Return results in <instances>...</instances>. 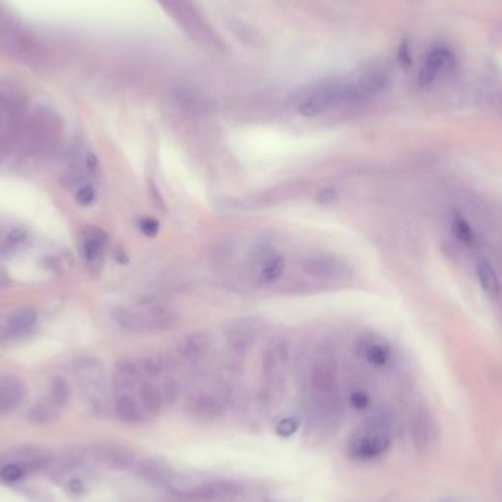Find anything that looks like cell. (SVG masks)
<instances>
[{
    "instance_id": "cell-17",
    "label": "cell",
    "mask_w": 502,
    "mask_h": 502,
    "mask_svg": "<svg viewBox=\"0 0 502 502\" xmlns=\"http://www.w3.org/2000/svg\"><path fill=\"white\" fill-rule=\"evenodd\" d=\"M108 245V234L97 226H87L83 231L81 253L90 263L99 260Z\"/></svg>"
},
{
    "instance_id": "cell-36",
    "label": "cell",
    "mask_w": 502,
    "mask_h": 502,
    "mask_svg": "<svg viewBox=\"0 0 502 502\" xmlns=\"http://www.w3.org/2000/svg\"><path fill=\"white\" fill-rule=\"evenodd\" d=\"M316 203L322 204V206H329V204H334L338 200V191L334 188H323L316 194Z\"/></svg>"
},
{
    "instance_id": "cell-24",
    "label": "cell",
    "mask_w": 502,
    "mask_h": 502,
    "mask_svg": "<svg viewBox=\"0 0 502 502\" xmlns=\"http://www.w3.org/2000/svg\"><path fill=\"white\" fill-rule=\"evenodd\" d=\"M283 270H285V257L281 254L270 256L265 260V265L260 269L259 282L263 285L275 283L283 275Z\"/></svg>"
},
{
    "instance_id": "cell-29",
    "label": "cell",
    "mask_w": 502,
    "mask_h": 502,
    "mask_svg": "<svg viewBox=\"0 0 502 502\" xmlns=\"http://www.w3.org/2000/svg\"><path fill=\"white\" fill-rule=\"evenodd\" d=\"M140 369L143 373L156 378V376L162 374L165 370H168V359L162 356H147L140 363Z\"/></svg>"
},
{
    "instance_id": "cell-26",
    "label": "cell",
    "mask_w": 502,
    "mask_h": 502,
    "mask_svg": "<svg viewBox=\"0 0 502 502\" xmlns=\"http://www.w3.org/2000/svg\"><path fill=\"white\" fill-rule=\"evenodd\" d=\"M49 394H50V399L56 405L65 407L71 399L70 383H68L66 379L62 378V376H53L49 383Z\"/></svg>"
},
{
    "instance_id": "cell-23",
    "label": "cell",
    "mask_w": 502,
    "mask_h": 502,
    "mask_svg": "<svg viewBox=\"0 0 502 502\" xmlns=\"http://www.w3.org/2000/svg\"><path fill=\"white\" fill-rule=\"evenodd\" d=\"M37 322V313L32 309H19L9 319V332L12 335L27 334Z\"/></svg>"
},
{
    "instance_id": "cell-12",
    "label": "cell",
    "mask_w": 502,
    "mask_h": 502,
    "mask_svg": "<svg viewBox=\"0 0 502 502\" xmlns=\"http://www.w3.org/2000/svg\"><path fill=\"white\" fill-rule=\"evenodd\" d=\"M185 410L192 419L201 421L218 420L223 414V405L219 399L209 394H196L190 396Z\"/></svg>"
},
{
    "instance_id": "cell-11",
    "label": "cell",
    "mask_w": 502,
    "mask_h": 502,
    "mask_svg": "<svg viewBox=\"0 0 502 502\" xmlns=\"http://www.w3.org/2000/svg\"><path fill=\"white\" fill-rule=\"evenodd\" d=\"M410 435L414 447L420 451H426L435 441V423L432 416L425 408H417L410 419Z\"/></svg>"
},
{
    "instance_id": "cell-7",
    "label": "cell",
    "mask_w": 502,
    "mask_h": 502,
    "mask_svg": "<svg viewBox=\"0 0 502 502\" xmlns=\"http://www.w3.org/2000/svg\"><path fill=\"white\" fill-rule=\"evenodd\" d=\"M93 457L101 465L118 472L134 469V465L137 464L135 452L128 447H122V445H96L93 448Z\"/></svg>"
},
{
    "instance_id": "cell-1",
    "label": "cell",
    "mask_w": 502,
    "mask_h": 502,
    "mask_svg": "<svg viewBox=\"0 0 502 502\" xmlns=\"http://www.w3.org/2000/svg\"><path fill=\"white\" fill-rule=\"evenodd\" d=\"M391 425L390 414L385 412L374 413L350 439V454L357 460L381 457L391 447Z\"/></svg>"
},
{
    "instance_id": "cell-25",
    "label": "cell",
    "mask_w": 502,
    "mask_h": 502,
    "mask_svg": "<svg viewBox=\"0 0 502 502\" xmlns=\"http://www.w3.org/2000/svg\"><path fill=\"white\" fill-rule=\"evenodd\" d=\"M58 405H56L52 399L50 401H39L36 405H32L28 419L31 423L43 425V423H50L56 417H58Z\"/></svg>"
},
{
    "instance_id": "cell-19",
    "label": "cell",
    "mask_w": 502,
    "mask_h": 502,
    "mask_svg": "<svg viewBox=\"0 0 502 502\" xmlns=\"http://www.w3.org/2000/svg\"><path fill=\"white\" fill-rule=\"evenodd\" d=\"M115 414L125 425H140L144 420L141 404L130 394H121L115 399Z\"/></svg>"
},
{
    "instance_id": "cell-5",
    "label": "cell",
    "mask_w": 502,
    "mask_h": 502,
    "mask_svg": "<svg viewBox=\"0 0 502 502\" xmlns=\"http://www.w3.org/2000/svg\"><path fill=\"white\" fill-rule=\"evenodd\" d=\"M238 490L239 489L234 482L212 481L184 489L174 488L172 492L182 502H214L235 496Z\"/></svg>"
},
{
    "instance_id": "cell-28",
    "label": "cell",
    "mask_w": 502,
    "mask_h": 502,
    "mask_svg": "<svg viewBox=\"0 0 502 502\" xmlns=\"http://www.w3.org/2000/svg\"><path fill=\"white\" fill-rule=\"evenodd\" d=\"M28 465L21 463H10L0 467V481L5 483H17L28 474Z\"/></svg>"
},
{
    "instance_id": "cell-37",
    "label": "cell",
    "mask_w": 502,
    "mask_h": 502,
    "mask_svg": "<svg viewBox=\"0 0 502 502\" xmlns=\"http://www.w3.org/2000/svg\"><path fill=\"white\" fill-rule=\"evenodd\" d=\"M84 165L90 172H96L99 169V157L93 152H87L84 156Z\"/></svg>"
},
{
    "instance_id": "cell-15",
    "label": "cell",
    "mask_w": 502,
    "mask_h": 502,
    "mask_svg": "<svg viewBox=\"0 0 502 502\" xmlns=\"http://www.w3.org/2000/svg\"><path fill=\"white\" fill-rule=\"evenodd\" d=\"M112 319L115 323L130 334H150L144 312L131 309V307H115L112 310Z\"/></svg>"
},
{
    "instance_id": "cell-22",
    "label": "cell",
    "mask_w": 502,
    "mask_h": 502,
    "mask_svg": "<svg viewBox=\"0 0 502 502\" xmlns=\"http://www.w3.org/2000/svg\"><path fill=\"white\" fill-rule=\"evenodd\" d=\"M477 281L481 283L482 290L490 297H495L501 292V282L495 269L490 266L486 260H481L476 265Z\"/></svg>"
},
{
    "instance_id": "cell-13",
    "label": "cell",
    "mask_w": 502,
    "mask_h": 502,
    "mask_svg": "<svg viewBox=\"0 0 502 502\" xmlns=\"http://www.w3.org/2000/svg\"><path fill=\"white\" fill-rule=\"evenodd\" d=\"M354 352L366 359L372 366L382 368L391 359V350L385 342L370 335H361L354 342Z\"/></svg>"
},
{
    "instance_id": "cell-32",
    "label": "cell",
    "mask_w": 502,
    "mask_h": 502,
    "mask_svg": "<svg viewBox=\"0 0 502 502\" xmlns=\"http://www.w3.org/2000/svg\"><path fill=\"white\" fill-rule=\"evenodd\" d=\"M163 398L168 404H174L178 401L181 395V385L175 378H168L163 383Z\"/></svg>"
},
{
    "instance_id": "cell-20",
    "label": "cell",
    "mask_w": 502,
    "mask_h": 502,
    "mask_svg": "<svg viewBox=\"0 0 502 502\" xmlns=\"http://www.w3.org/2000/svg\"><path fill=\"white\" fill-rule=\"evenodd\" d=\"M139 396H140V404L145 414L157 416L162 412L165 398L162 391L159 390L153 382L143 381L139 386Z\"/></svg>"
},
{
    "instance_id": "cell-38",
    "label": "cell",
    "mask_w": 502,
    "mask_h": 502,
    "mask_svg": "<svg viewBox=\"0 0 502 502\" xmlns=\"http://www.w3.org/2000/svg\"><path fill=\"white\" fill-rule=\"evenodd\" d=\"M398 58H399V62H401L403 66L412 65V53H410V49H408V44L407 43H403L401 48H399Z\"/></svg>"
},
{
    "instance_id": "cell-16",
    "label": "cell",
    "mask_w": 502,
    "mask_h": 502,
    "mask_svg": "<svg viewBox=\"0 0 502 502\" xmlns=\"http://www.w3.org/2000/svg\"><path fill=\"white\" fill-rule=\"evenodd\" d=\"M213 338L209 332H192L179 342L178 354L187 360H199L210 351Z\"/></svg>"
},
{
    "instance_id": "cell-8",
    "label": "cell",
    "mask_w": 502,
    "mask_h": 502,
    "mask_svg": "<svg viewBox=\"0 0 502 502\" xmlns=\"http://www.w3.org/2000/svg\"><path fill=\"white\" fill-rule=\"evenodd\" d=\"M137 477L153 488H163L172 483L174 472L162 457H145L134 465Z\"/></svg>"
},
{
    "instance_id": "cell-21",
    "label": "cell",
    "mask_w": 502,
    "mask_h": 502,
    "mask_svg": "<svg viewBox=\"0 0 502 502\" xmlns=\"http://www.w3.org/2000/svg\"><path fill=\"white\" fill-rule=\"evenodd\" d=\"M26 396V386L15 378L0 379V410H12Z\"/></svg>"
},
{
    "instance_id": "cell-31",
    "label": "cell",
    "mask_w": 502,
    "mask_h": 502,
    "mask_svg": "<svg viewBox=\"0 0 502 502\" xmlns=\"http://www.w3.org/2000/svg\"><path fill=\"white\" fill-rule=\"evenodd\" d=\"M97 199V194H96V190L91 187V185H83L79 187L77 194H75V200L77 203L79 204V206L83 208H88V206H93L94 201Z\"/></svg>"
},
{
    "instance_id": "cell-2",
    "label": "cell",
    "mask_w": 502,
    "mask_h": 502,
    "mask_svg": "<svg viewBox=\"0 0 502 502\" xmlns=\"http://www.w3.org/2000/svg\"><path fill=\"white\" fill-rule=\"evenodd\" d=\"M310 386L319 413L335 416L341 410L338 390V373L332 360L322 357L316 361L310 372Z\"/></svg>"
},
{
    "instance_id": "cell-6",
    "label": "cell",
    "mask_w": 502,
    "mask_h": 502,
    "mask_svg": "<svg viewBox=\"0 0 502 502\" xmlns=\"http://www.w3.org/2000/svg\"><path fill=\"white\" fill-rule=\"evenodd\" d=\"M454 62H455V56L448 48L438 46V48L430 49V52L426 54L425 62H423V65H421L419 75H417L419 86L423 88L432 86L442 72L452 68Z\"/></svg>"
},
{
    "instance_id": "cell-14",
    "label": "cell",
    "mask_w": 502,
    "mask_h": 502,
    "mask_svg": "<svg viewBox=\"0 0 502 502\" xmlns=\"http://www.w3.org/2000/svg\"><path fill=\"white\" fill-rule=\"evenodd\" d=\"M143 372L140 369V364L132 360H119L113 370V385L121 394H127V391L134 390V388L140 386Z\"/></svg>"
},
{
    "instance_id": "cell-9",
    "label": "cell",
    "mask_w": 502,
    "mask_h": 502,
    "mask_svg": "<svg viewBox=\"0 0 502 502\" xmlns=\"http://www.w3.org/2000/svg\"><path fill=\"white\" fill-rule=\"evenodd\" d=\"M305 275L317 279H335L344 275L345 263L338 256L329 253H316L307 256L301 263Z\"/></svg>"
},
{
    "instance_id": "cell-4",
    "label": "cell",
    "mask_w": 502,
    "mask_h": 502,
    "mask_svg": "<svg viewBox=\"0 0 502 502\" xmlns=\"http://www.w3.org/2000/svg\"><path fill=\"white\" fill-rule=\"evenodd\" d=\"M261 332V323L256 319H238L226 325L225 337L230 345L231 354L243 357L247 354L250 348H253Z\"/></svg>"
},
{
    "instance_id": "cell-10",
    "label": "cell",
    "mask_w": 502,
    "mask_h": 502,
    "mask_svg": "<svg viewBox=\"0 0 502 502\" xmlns=\"http://www.w3.org/2000/svg\"><path fill=\"white\" fill-rule=\"evenodd\" d=\"M291 359V345L287 339L277 341L265 352L261 360V373L268 383L278 382Z\"/></svg>"
},
{
    "instance_id": "cell-27",
    "label": "cell",
    "mask_w": 502,
    "mask_h": 502,
    "mask_svg": "<svg viewBox=\"0 0 502 502\" xmlns=\"http://www.w3.org/2000/svg\"><path fill=\"white\" fill-rule=\"evenodd\" d=\"M451 232L452 235L459 239L460 243L472 245L476 241V235L472 225L467 222L463 216H454L451 222Z\"/></svg>"
},
{
    "instance_id": "cell-18",
    "label": "cell",
    "mask_w": 502,
    "mask_h": 502,
    "mask_svg": "<svg viewBox=\"0 0 502 502\" xmlns=\"http://www.w3.org/2000/svg\"><path fill=\"white\" fill-rule=\"evenodd\" d=\"M144 314L147 319L148 330H150V334H159V332H165V330L172 329L178 321V316H177L175 310L169 309V307L162 305V304L147 307V309L144 310Z\"/></svg>"
},
{
    "instance_id": "cell-35",
    "label": "cell",
    "mask_w": 502,
    "mask_h": 502,
    "mask_svg": "<svg viewBox=\"0 0 502 502\" xmlns=\"http://www.w3.org/2000/svg\"><path fill=\"white\" fill-rule=\"evenodd\" d=\"M350 404L356 410H368L370 407V396L364 391H352L350 395Z\"/></svg>"
},
{
    "instance_id": "cell-30",
    "label": "cell",
    "mask_w": 502,
    "mask_h": 502,
    "mask_svg": "<svg viewBox=\"0 0 502 502\" xmlns=\"http://www.w3.org/2000/svg\"><path fill=\"white\" fill-rule=\"evenodd\" d=\"M28 235H30V232L26 226L18 225V226L10 228L5 235V245L9 248H17L27 241Z\"/></svg>"
},
{
    "instance_id": "cell-34",
    "label": "cell",
    "mask_w": 502,
    "mask_h": 502,
    "mask_svg": "<svg viewBox=\"0 0 502 502\" xmlns=\"http://www.w3.org/2000/svg\"><path fill=\"white\" fill-rule=\"evenodd\" d=\"M297 429H299V421H297L294 417L282 419L277 425V433L279 436H283V438L294 435Z\"/></svg>"
},
{
    "instance_id": "cell-39",
    "label": "cell",
    "mask_w": 502,
    "mask_h": 502,
    "mask_svg": "<svg viewBox=\"0 0 502 502\" xmlns=\"http://www.w3.org/2000/svg\"><path fill=\"white\" fill-rule=\"evenodd\" d=\"M70 489L74 494H81L84 490V485L81 481H79V479H72V481L70 482Z\"/></svg>"
},
{
    "instance_id": "cell-33",
    "label": "cell",
    "mask_w": 502,
    "mask_h": 502,
    "mask_svg": "<svg viewBox=\"0 0 502 502\" xmlns=\"http://www.w3.org/2000/svg\"><path fill=\"white\" fill-rule=\"evenodd\" d=\"M139 230L148 238H154L161 232V222L154 218H141L139 221Z\"/></svg>"
},
{
    "instance_id": "cell-3",
    "label": "cell",
    "mask_w": 502,
    "mask_h": 502,
    "mask_svg": "<svg viewBox=\"0 0 502 502\" xmlns=\"http://www.w3.org/2000/svg\"><path fill=\"white\" fill-rule=\"evenodd\" d=\"M345 100H347L345 86L334 83L323 84L304 94L303 99L300 100L297 110H299L300 115L305 118H314L317 115H321V113L326 112L329 108H332L334 105H338L341 101Z\"/></svg>"
}]
</instances>
